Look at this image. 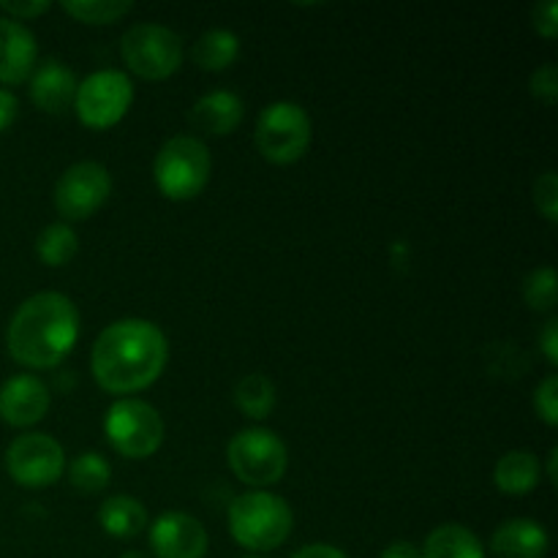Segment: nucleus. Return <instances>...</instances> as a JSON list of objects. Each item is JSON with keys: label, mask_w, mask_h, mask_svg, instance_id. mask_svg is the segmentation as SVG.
<instances>
[{"label": "nucleus", "mask_w": 558, "mask_h": 558, "mask_svg": "<svg viewBox=\"0 0 558 558\" xmlns=\"http://www.w3.org/2000/svg\"><path fill=\"white\" fill-rule=\"evenodd\" d=\"M169 341L147 319H118L104 327L93 343L90 371L98 387L112 396H129L150 387L163 374Z\"/></svg>", "instance_id": "nucleus-1"}, {"label": "nucleus", "mask_w": 558, "mask_h": 558, "mask_svg": "<svg viewBox=\"0 0 558 558\" xmlns=\"http://www.w3.org/2000/svg\"><path fill=\"white\" fill-rule=\"evenodd\" d=\"M80 338L76 305L60 292H38L11 316L5 343L20 365L33 371L58 368Z\"/></svg>", "instance_id": "nucleus-2"}, {"label": "nucleus", "mask_w": 558, "mask_h": 558, "mask_svg": "<svg viewBox=\"0 0 558 558\" xmlns=\"http://www.w3.org/2000/svg\"><path fill=\"white\" fill-rule=\"evenodd\" d=\"M292 507L267 490L240 494L229 507V534L245 550L267 554L281 548L292 534Z\"/></svg>", "instance_id": "nucleus-3"}, {"label": "nucleus", "mask_w": 558, "mask_h": 558, "mask_svg": "<svg viewBox=\"0 0 558 558\" xmlns=\"http://www.w3.org/2000/svg\"><path fill=\"white\" fill-rule=\"evenodd\" d=\"M210 169L213 161L207 145L189 134L172 136V140L163 142L156 163H153L158 191L172 202L199 196L205 191L207 180H210Z\"/></svg>", "instance_id": "nucleus-4"}, {"label": "nucleus", "mask_w": 558, "mask_h": 558, "mask_svg": "<svg viewBox=\"0 0 558 558\" xmlns=\"http://www.w3.org/2000/svg\"><path fill=\"white\" fill-rule=\"evenodd\" d=\"M104 434L120 456L140 461L161 450L167 428L156 407L140 398H120L104 417Z\"/></svg>", "instance_id": "nucleus-5"}, {"label": "nucleus", "mask_w": 558, "mask_h": 558, "mask_svg": "<svg viewBox=\"0 0 558 558\" xmlns=\"http://www.w3.org/2000/svg\"><path fill=\"white\" fill-rule=\"evenodd\" d=\"M120 54L136 76L161 82L180 69L185 49L183 38L172 27L158 25V22H142L123 33Z\"/></svg>", "instance_id": "nucleus-6"}, {"label": "nucleus", "mask_w": 558, "mask_h": 558, "mask_svg": "<svg viewBox=\"0 0 558 558\" xmlns=\"http://www.w3.org/2000/svg\"><path fill=\"white\" fill-rule=\"evenodd\" d=\"M227 461L240 483L251 488H267L287 474L289 452L276 430L245 428L229 441Z\"/></svg>", "instance_id": "nucleus-7"}, {"label": "nucleus", "mask_w": 558, "mask_h": 558, "mask_svg": "<svg viewBox=\"0 0 558 558\" xmlns=\"http://www.w3.org/2000/svg\"><path fill=\"white\" fill-rule=\"evenodd\" d=\"M254 142L270 163H294L308 153L311 118L300 104L272 101L256 120Z\"/></svg>", "instance_id": "nucleus-8"}, {"label": "nucleus", "mask_w": 558, "mask_h": 558, "mask_svg": "<svg viewBox=\"0 0 558 558\" xmlns=\"http://www.w3.org/2000/svg\"><path fill=\"white\" fill-rule=\"evenodd\" d=\"M131 101H134V85L123 71L104 69L93 71L90 76L76 85L74 109L76 118L87 129H112L125 118Z\"/></svg>", "instance_id": "nucleus-9"}, {"label": "nucleus", "mask_w": 558, "mask_h": 558, "mask_svg": "<svg viewBox=\"0 0 558 558\" xmlns=\"http://www.w3.org/2000/svg\"><path fill=\"white\" fill-rule=\"evenodd\" d=\"M112 194L109 169L98 161L71 163L54 183V207L69 221H85L93 213L101 210L104 202Z\"/></svg>", "instance_id": "nucleus-10"}, {"label": "nucleus", "mask_w": 558, "mask_h": 558, "mask_svg": "<svg viewBox=\"0 0 558 558\" xmlns=\"http://www.w3.org/2000/svg\"><path fill=\"white\" fill-rule=\"evenodd\" d=\"M5 469L22 488H47L63 474L65 452L49 434H22L5 450Z\"/></svg>", "instance_id": "nucleus-11"}, {"label": "nucleus", "mask_w": 558, "mask_h": 558, "mask_svg": "<svg viewBox=\"0 0 558 558\" xmlns=\"http://www.w3.org/2000/svg\"><path fill=\"white\" fill-rule=\"evenodd\" d=\"M150 545L158 558H205L207 529L189 512H163L150 526Z\"/></svg>", "instance_id": "nucleus-12"}, {"label": "nucleus", "mask_w": 558, "mask_h": 558, "mask_svg": "<svg viewBox=\"0 0 558 558\" xmlns=\"http://www.w3.org/2000/svg\"><path fill=\"white\" fill-rule=\"evenodd\" d=\"M49 403H52L49 387L31 374L11 376L0 387V420L11 428H31L41 423L49 412Z\"/></svg>", "instance_id": "nucleus-13"}, {"label": "nucleus", "mask_w": 558, "mask_h": 558, "mask_svg": "<svg viewBox=\"0 0 558 558\" xmlns=\"http://www.w3.org/2000/svg\"><path fill=\"white\" fill-rule=\"evenodd\" d=\"M36 36L22 22L0 16V85H20L36 69Z\"/></svg>", "instance_id": "nucleus-14"}, {"label": "nucleus", "mask_w": 558, "mask_h": 558, "mask_svg": "<svg viewBox=\"0 0 558 558\" xmlns=\"http://www.w3.org/2000/svg\"><path fill=\"white\" fill-rule=\"evenodd\" d=\"M76 85H80V82H76L74 71H71L69 65L60 63V60H47V63H41L38 69H33L27 93H31V101L36 104L41 112L60 114L74 104Z\"/></svg>", "instance_id": "nucleus-15"}, {"label": "nucleus", "mask_w": 558, "mask_h": 558, "mask_svg": "<svg viewBox=\"0 0 558 558\" xmlns=\"http://www.w3.org/2000/svg\"><path fill=\"white\" fill-rule=\"evenodd\" d=\"M548 545V532L532 518L505 521L494 532V539H490L496 558H545Z\"/></svg>", "instance_id": "nucleus-16"}, {"label": "nucleus", "mask_w": 558, "mask_h": 558, "mask_svg": "<svg viewBox=\"0 0 558 558\" xmlns=\"http://www.w3.org/2000/svg\"><path fill=\"white\" fill-rule=\"evenodd\" d=\"M243 98L232 90H213L202 96L191 109V123L194 129L205 131L213 136H227L243 120Z\"/></svg>", "instance_id": "nucleus-17"}, {"label": "nucleus", "mask_w": 558, "mask_h": 558, "mask_svg": "<svg viewBox=\"0 0 558 558\" xmlns=\"http://www.w3.org/2000/svg\"><path fill=\"white\" fill-rule=\"evenodd\" d=\"M543 480V466H539L537 456L526 450H512L499 458L494 469V483L501 494L510 496H526Z\"/></svg>", "instance_id": "nucleus-18"}, {"label": "nucleus", "mask_w": 558, "mask_h": 558, "mask_svg": "<svg viewBox=\"0 0 558 558\" xmlns=\"http://www.w3.org/2000/svg\"><path fill=\"white\" fill-rule=\"evenodd\" d=\"M98 523H101V529L109 537L131 539L145 532L147 510L134 496H109L101 505V510H98Z\"/></svg>", "instance_id": "nucleus-19"}, {"label": "nucleus", "mask_w": 558, "mask_h": 558, "mask_svg": "<svg viewBox=\"0 0 558 558\" xmlns=\"http://www.w3.org/2000/svg\"><path fill=\"white\" fill-rule=\"evenodd\" d=\"M420 554L423 558H485V548L472 529L461 523H445L428 534Z\"/></svg>", "instance_id": "nucleus-20"}, {"label": "nucleus", "mask_w": 558, "mask_h": 558, "mask_svg": "<svg viewBox=\"0 0 558 558\" xmlns=\"http://www.w3.org/2000/svg\"><path fill=\"white\" fill-rule=\"evenodd\" d=\"M191 54H194V63L202 71H223L238 60L240 38L238 33L216 27V31H207L196 38Z\"/></svg>", "instance_id": "nucleus-21"}, {"label": "nucleus", "mask_w": 558, "mask_h": 558, "mask_svg": "<svg viewBox=\"0 0 558 558\" xmlns=\"http://www.w3.org/2000/svg\"><path fill=\"white\" fill-rule=\"evenodd\" d=\"M234 403L251 420H265L276 407V385L265 374H245L234 387Z\"/></svg>", "instance_id": "nucleus-22"}, {"label": "nucleus", "mask_w": 558, "mask_h": 558, "mask_svg": "<svg viewBox=\"0 0 558 558\" xmlns=\"http://www.w3.org/2000/svg\"><path fill=\"white\" fill-rule=\"evenodd\" d=\"M80 251V240H76V232L63 221H54L38 234L36 240V254L41 256L44 265L49 267H63L69 265L71 259Z\"/></svg>", "instance_id": "nucleus-23"}, {"label": "nucleus", "mask_w": 558, "mask_h": 558, "mask_svg": "<svg viewBox=\"0 0 558 558\" xmlns=\"http://www.w3.org/2000/svg\"><path fill=\"white\" fill-rule=\"evenodd\" d=\"M112 480V466L98 452H82L69 463V483L82 494H98Z\"/></svg>", "instance_id": "nucleus-24"}, {"label": "nucleus", "mask_w": 558, "mask_h": 558, "mask_svg": "<svg viewBox=\"0 0 558 558\" xmlns=\"http://www.w3.org/2000/svg\"><path fill=\"white\" fill-rule=\"evenodd\" d=\"M134 9L129 0H65L63 11L85 25H112Z\"/></svg>", "instance_id": "nucleus-25"}, {"label": "nucleus", "mask_w": 558, "mask_h": 558, "mask_svg": "<svg viewBox=\"0 0 558 558\" xmlns=\"http://www.w3.org/2000/svg\"><path fill=\"white\" fill-rule=\"evenodd\" d=\"M523 298L532 311L550 314L558 300V278L554 267H539V270L529 272L526 281H523Z\"/></svg>", "instance_id": "nucleus-26"}, {"label": "nucleus", "mask_w": 558, "mask_h": 558, "mask_svg": "<svg viewBox=\"0 0 558 558\" xmlns=\"http://www.w3.org/2000/svg\"><path fill=\"white\" fill-rule=\"evenodd\" d=\"M534 205L537 210L548 218L550 223H556L558 218V174L556 172H543L534 183Z\"/></svg>", "instance_id": "nucleus-27"}, {"label": "nucleus", "mask_w": 558, "mask_h": 558, "mask_svg": "<svg viewBox=\"0 0 558 558\" xmlns=\"http://www.w3.org/2000/svg\"><path fill=\"white\" fill-rule=\"evenodd\" d=\"M534 409L543 417L545 425L556 428L558 425V376L550 374L534 392Z\"/></svg>", "instance_id": "nucleus-28"}, {"label": "nucleus", "mask_w": 558, "mask_h": 558, "mask_svg": "<svg viewBox=\"0 0 558 558\" xmlns=\"http://www.w3.org/2000/svg\"><path fill=\"white\" fill-rule=\"evenodd\" d=\"M529 90H532V96L537 98V101L554 107L556 98H558V69L556 65L554 63L539 65V69L532 74V80H529Z\"/></svg>", "instance_id": "nucleus-29"}, {"label": "nucleus", "mask_w": 558, "mask_h": 558, "mask_svg": "<svg viewBox=\"0 0 558 558\" xmlns=\"http://www.w3.org/2000/svg\"><path fill=\"white\" fill-rule=\"evenodd\" d=\"M49 0H0V11L3 16L14 22H25V20H36V16L47 14L49 11Z\"/></svg>", "instance_id": "nucleus-30"}, {"label": "nucleus", "mask_w": 558, "mask_h": 558, "mask_svg": "<svg viewBox=\"0 0 558 558\" xmlns=\"http://www.w3.org/2000/svg\"><path fill=\"white\" fill-rule=\"evenodd\" d=\"M534 31L543 38H556L558 36V3L556 0H545V3L534 5L532 11Z\"/></svg>", "instance_id": "nucleus-31"}, {"label": "nucleus", "mask_w": 558, "mask_h": 558, "mask_svg": "<svg viewBox=\"0 0 558 558\" xmlns=\"http://www.w3.org/2000/svg\"><path fill=\"white\" fill-rule=\"evenodd\" d=\"M16 112H20V101H16V96L11 90H5V87H0V134L14 123Z\"/></svg>", "instance_id": "nucleus-32"}, {"label": "nucleus", "mask_w": 558, "mask_h": 558, "mask_svg": "<svg viewBox=\"0 0 558 558\" xmlns=\"http://www.w3.org/2000/svg\"><path fill=\"white\" fill-rule=\"evenodd\" d=\"M539 347H543V354L548 357L550 365H558V322L550 319L545 325L543 336H539Z\"/></svg>", "instance_id": "nucleus-33"}, {"label": "nucleus", "mask_w": 558, "mask_h": 558, "mask_svg": "<svg viewBox=\"0 0 558 558\" xmlns=\"http://www.w3.org/2000/svg\"><path fill=\"white\" fill-rule=\"evenodd\" d=\"M292 558H349V556L343 554L341 548H336V545L314 543V545H305V548H300L298 554H292Z\"/></svg>", "instance_id": "nucleus-34"}, {"label": "nucleus", "mask_w": 558, "mask_h": 558, "mask_svg": "<svg viewBox=\"0 0 558 558\" xmlns=\"http://www.w3.org/2000/svg\"><path fill=\"white\" fill-rule=\"evenodd\" d=\"M379 558H423V554H420L417 545L412 543H392L390 548L381 550Z\"/></svg>", "instance_id": "nucleus-35"}, {"label": "nucleus", "mask_w": 558, "mask_h": 558, "mask_svg": "<svg viewBox=\"0 0 558 558\" xmlns=\"http://www.w3.org/2000/svg\"><path fill=\"white\" fill-rule=\"evenodd\" d=\"M556 466H558V450L554 447V450L548 452V480L554 485H558V469Z\"/></svg>", "instance_id": "nucleus-36"}, {"label": "nucleus", "mask_w": 558, "mask_h": 558, "mask_svg": "<svg viewBox=\"0 0 558 558\" xmlns=\"http://www.w3.org/2000/svg\"><path fill=\"white\" fill-rule=\"evenodd\" d=\"M120 558H150V556H145V554H140V550H129V554H123Z\"/></svg>", "instance_id": "nucleus-37"}, {"label": "nucleus", "mask_w": 558, "mask_h": 558, "mask_svg": "<svg viewBox=\"0 0 558 558\" xmlns=\"http://www.w3.org/2000/svg\"><path fill=\"white\" fill-rule=\"evenodd\" d=\"M251 558H256V556H251Z\"/></svg>", "instance_id": "nucleus-38"}]
</instances>
